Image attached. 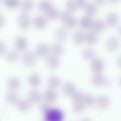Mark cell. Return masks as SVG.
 <instances>
[{
	"mask_svg": "<svg viewBox=\"0 0 121 121\" xmlns=\"http://www.w3.org/2000/svg\"><path fill=\"white\" fill-rule=\"evenodd\" d=\"M63 114L60 109L51 108L45 114L44 121H63Z\"/></svg>",
	"mask_w": 121,
	"mask_h": 121,
	"instance_id": "obj_1",
	"label": "cell"
},
{
	"mask_svg": "<svg viewBox=\"0 0 121 121\" xmlns=\"http://www.w3.org/2000/svg\"><path fill=\"white\" fill-rule=\"evenodd\" d=\"M85 33L84 31L78 30L73 33V40L77 44H81L85 41Z\"/></svg>",
	"mask_w": 121,
	"mask_h": 121,
	"instance_id": "obj_22",
	"label": "cell"
},
{
	"mask_svg": "<svg viewBox=\"0 0 121 121\" xmlns=\"http://www.w3.org/2000/svg\"><path fill=\"white\" fill-rule=\"evenodd\" d=\"M18 24L22 28H28L30 24V19L29 15L26 12L21 13L18 18Z\"/></svg>",
	"mask_w": 121,
	"mask_h": 121,
	"instance_id": "obj_3",
	"label": "cell"
},
{
	"mask_svg": "<svg viewBox=\"0 0 121 121\" xmlns=\"http://www.w3.org/2000/svg\"><path fill=\"white\" fill-rule=\"evenodd\" d=\"M104 0H97L96 1V5H101L103 4L104 3Z\"/></svg>",
	"mask_w": 121,
	"mask_h": 121,
	"instance_id": "obj_45",
	"label": "cell"
},
{
	"mask_svg": "<svg viewBox=\"0 0 121 121\" xmlns=\"http://www.w3.org/2000/svg\"><path fill=\"white\" fill-rule=\"evenodd\" d=\"M70 15L71 13L68 11L64 10L62 11L59 16L60 20L64 22Z\"/></svg>",
	"mask_w": 121,
	"mask_h": 121,
	"instance_id": "obj_39",
	"label": "cell"
},
{
	"mask_svg": "<svg viewBox=\"0 0 121 121\" xmlns=\"http://www.w3.org/2000/svg\"><path fill=\"white\" fill-rule=\"evenodd\" d=\"M81 121H91L90 119H89L85 118L82 119Z\"/></svg>",
	"mask_w": 121,
	"mask_h": 121,
	"instance_id": "obj_46",
	"label": "cell"
},
{
	"mask_svg": "<svg viewBox=\"0 0 121 121\" xmlns=\"http://www.w3.org/2000/svg\"><path fill=\"white\" fill-rule=\"evenodd\" d=\"M91 67L95 73H100L104 68V62L100 58H94L91 62Z\"/></svg>",
	"mask_w": 121,
	"mask_h": 121,
	"instance_id": "obj_5",
	"label": "cell"
},
{
	"mask_svg": "<svg viewBox=\"0 0 121 121\" xmlns=\"http://www.w3.org/2000/svg\"><path fill=\"white\" fill-rule=\"evenodd\" d=\"M82 101L86 106H91L95 103L96 99L91 94H84Z\"/></svg>",
	"mask_w": 121,
	"mask_h": 121,
	"instance_id": "obj_30",
	"label": "cell"
},
{
	"mask_svg": "<svg viewBox=\"0 0 121 121\" xmlns=\"http://www.w3.org/2000/svg\"><path fill=\"white\" fill-rule=\"evenodd\" d=\"M93 21L90 16L86 15L82 17L80 21V25L82 27L87 28L92 26Z\"/></svg>",
	"mask_w": 121,
	"mask_h": 121,
	"instance_id": "obj_26",
	"label": "cell"
},
{
	"mask_svg": "<svg viewBox=\"0 0 121 121\" xmlns=\"http://www.w3.org/2000/svg\"><path fill=\"white\" fill-rule=\"evenodd\" d=\"M66 7L68 11H72L75 10L78 6L75 1L69 0L66 2Z\"/></svg>",
	"mask_w": 121,
	"mask_h": 121,
	"instance_id": "obj_37",
	"label": "cell"
},
{
	"mask_svg": "<svg viewBox=\"0 0 121 121\" xmlns=\"http://www.w3.org/2000/svg\"><path fill=\"white\" fill-rule=\"evenodd\" d=\"M43 97L48 102H53L57 99V94L54 90L50 88L44 92Z\"/></svg>",
	"mask_w": 121,
	"mask_h": 121,
	"instance_id": "obj_9",
	"label": "cell"
},
{
	"mask_svg": "<svg viewBox=\"0 0 121 121\" xmlns=\"http://www.w3.org/2000/svg\"><path fill=\"white\" fill-rule=\"evenodd\" d=\"M92 82L95 86H100L106 84L108 82V81L101 73H95L92 78Z\"/></svg>",
	"mask_w": 121,
	"mask_h": 121,
	"instance_id": "obj_7",
	"label": "cell"
},
{
	"mask_svg": "<svg viewBox=\"0 0 121 121\" xmlns=\"http://www.w3.org/2000/svg\"><path fill=\"white\" fill-rule=\"evenodd\" d=\"M48 102H44L40 106V109L42 112L44 113H46L51 109Z\"/></svg>",
	"mask_w": 121,
	"mask_h": 121,
	"instance_id": "obj_40",
	"label": "cell"
},
{
	"mask_svg": "<svg viewBox=\"0 0 121 121\" xmlns=\"http://www.w3.org/2000/svg\"><path fill=\"white\" fill-rule=\"evenodd\" d=\"M60 77L56 75H52L49 78L48 81V85L50 89H54L59 87L61 84Z\"/></svg>",
	"mask_w": 121,
	"mask_h": 121,
	"instance_id": "obj_17",
	"label": "cell"
},
{
	"mask_svg": "<svg viewBox=\"0 0 121 121\" xmlns=\"http://www.w3.org/2000/svg\"><path fill=\"white\" fill-rule=\"evenodd\" d=\"M98 39V35L94 31H89L85 33V41L89 44L95 43Z\"/></svg>",
	"mask_w": 121,
	"mask_h": 121,
	"instance_id": "obj_19",
	"label": "cell"
},
{
	"mask_svg": "<svg viewBox=\"0 0 121 121\" xmlns=\"http://www.w3.org/2000/svg\"><path fill=\"white\" fill-rule=\"evenodd\" d=\"M38 6L40 10L45 13L50 9L54 7L52 3L48 0H43L40 1L38 4Z\"/></svg>",
	"mask_w": 121,
	"mask_h": 121,
	"instance_id": "obj_29",
	"label": "cell"
},
{
	"mask_svg": "<svg viewBox=\"0 0 121 121\" xmlns=\"http://www.w3.org/2000/svg\"><path fill=\"white\" fill-rule=\"evenodd\" d=\"M84 94L80 91H76L71 96L74 102H79L82 101Z\"/></svg>",
	"mask_w": 121,
	"mask_h": 121,
	"instance_id": "obj_36",
	"label": "cell"
},
{
	"mask_svg": "<svg viewBox=\"0 0 121 121\" xmlns=\"http://www.w3.org/2000/svg\"><path fill=\"white\" fill-rule=\"evenodd\" d=\"M120 84H121V79H120Z\"/></svg>",
	"mask_w": 121,
	"mask_h": 121,
	"instance_id": "obj_48",
	"label": "cell"
},
{
	"mask_svg": "<svg viewBox=\"0 0 121 121\" xmlns=\"http://www.w3.org/2000/svg\"><path fill=\"white\" fill-rule=\"evenodd\" d=\"M97 106L101 109H106L109 106L110 100L106 96L102 95L99 96L96 99V102Z\"/></svg>",
	"mask_w": 121,
	"mask_h": 121,
	"instance_id": "obj_8",
	"label": "cell"
},
{
	"mask_svg": "<svg viewBox=\"0 0 121 121\" xmlns=\"http://www.w3.org/2000/svg\"><path fill=\"white\" fill-rule=\"evenodd\" d=\"M47 63L50 68H55L57 67L60 64L59 58L58 56L52 54L47 57Z\"/></svg>",
	"mask_w": 121,
	"mask_h": 121,
	"instance_id": "obj_10",
	"label": "cell"
},
{
	"mask_svg": "<svg viewBox=\"0 0 121 121\" xmlns=\"http://www.w3.org/2000/svg\"><path fill=\"white\" fill-rule=\"evenodd\" d=\"M18 0H5L4 4L5 5L9 8H13L16 7L19 4Z\"/></svg>",
	"mask_w": 121,
	"mask_h": 121,
	"instance_id": "obj_38",
	"label": "cell"
},
{
	"mask_svg": "<svg viewBox=\"0 0 121 121\" xmlns=\"http://www.w3.org/2000/svg\"><path fill=\"white\" fill-rule=\"evenodd\" d=\"M46 13L48 18L52 19L56 18L59 15L58 11L54 6L48 11Z\"/></svg>",
	"mask_w": 121,
	"mask_h": 121,
	"instance_id": "obj_35",
	"label": "cell"
},
{
	"mask_svg": "<svg viewBox=\"0 0 121 121\" xmlns=\"http://www.w3.org/2000/svg\"><path fill=\"white\" fill-rule=\"evenodd\" d=\"M84 8L87 15L90 16L94 15L97 10L96 4L92 2L87 3Z\"/></svg>",
	"mask_w": 121,
	"mask_h": 121,
	"instance_id": "obj_23",
	"label": "cell"
},
{
	"mask_svg": "<svg viewBox=\"0 0 121 121\" xmlns=\"http://www.w3.org/2000/svg\"><path fill=\"white\" fill-rule=\"evenodd\" d=\"M6 101L11 104H16L19 100L18 96L16 91H10L6 96Z\"/></svg>",
	"mask_w": 121,
	"mask_h": 121,
	"instance_id": "obj_24",
	"label": "cell"
},
{
	"mask_svg": "<svg viewBox=\"0 0 121 121\" xmlns=\"http://www.w3.org/2000/svg\"><path fill=\"white\" fill-rule=\"evenodd\" d=\"M7 85L10 91H16L20 86V81L17 77H13L8 80Z\"/></svg>",
	"mask_w": 121,
	"mask_h": 121,
	"instance_id": "obj_12",
	"label": "cell"
},
{
	"mask_svg": "<svg viewBox=\"0 0 121 121\" xmlns=\"http://www.w3.org/2000/svg\"><path fill=\"white\" fill-rule=\"evenodd\" d=\"M86 106L82 101L74 102L73 106V110L74 112L79 113L84 111Z\"/></svg>",
	"mask_w": 121,
	"mask_h": 121,
	"instance_id": "obj_34",
	"label": "cell"
},
{
	"mask_svg": "<svg viewBox=\"0 0 121 121\" xmlns=\"http://www.w3.org/2000/svg\"><path fill=\"white\" fill-rule=\"evenodd\" d=\"M55 35L58 40L63 41L67 38L68 35L67 31L64 27H60L56 30Z\"/></svg>",
	"mask_w": 121,
	"mask_h": 121,
	"instance_id": "obj_20",
	"label": "cell"
},
{
	"mask_svg": "<svg viewBox=\"0 0 121 121\" xmlns=\"http://www.w3.org/2000/svg\"><path fill=\"white\" fill-rule=\"evenodd\" d=\"M17 108L21 111L26 112L30 108L31 103L28 99H19L16 103Z\"/></svg>",
	"mask_w": 121,
	"mask_h": 121,
	"instance_id": "obj_14",
	"label": "cell"
},
{
	"mask_svg": "<svg viewBox=\"0 0 121 121\" xmlns=\"http://www.w3.org/2000/svg\"><path fill=\"white\" fill-rule=\"evenodd\" d=\"M36 60V55L35 53L30 50L25 52L22 56V60L23 63L27 66L33 65Z\"/></svg>",
	"mask_w": 121,
	"mask_h": 121,
	"instance_id": "obj_2",
	"label": "cell"
},
{
	"mask_svg": "<svg viewBox=\"0 0 121 121\" xmlns=\"http://www.w3.org/2000/svg\"><path fill=\"white\" fill-rule=\"evenodd\" d=\"M117 63L119 67L121 68V55H119L117 58Z\"/></svg>",
	"mask_w": 121,
	"mask_h": 121,
	"instance_id": "obj_44",
	"label": "cell"
},
{
	"mask_svg": "<svg viewBox=\"0 0 121 121\" xmlns=\"http://www.w3.org/2000/svg\"><path fill=\"white\" fill-rule=\"evenodd\" d=\"M76 91V88L74 85L70 82H68L65 83L63 88V93L66 96H72Z\"/></svg>",
	"mask_w": 121,
	"mask_h": 121,
	"instance_id": "obj_18",
	"label": "cell"
},
{
	"mask_svg": "<svg viewBox=\"0 0 121 121\" xmlns=\"http://www.w3.org/2000/svg\"><path fill=\"white\" fill-rule=\"evenodd\" d=\"M50 50L53 54L58 56L62 54L64 52V48L59 43H53L50 47Z\"/></svg>",
	"mask_w": 121,
	"mask_h": 121,
	"instance_id": "obj_21",
	"label": "cell"
},
{
	"mask_svg": "<svg viewBox=\"0 0 121 121\" xmlns=\"http://www.w3.org/2000/svg\"><path fill=\"white\" fill-rule=\"evenodd\" d=\"M33 6V1L31 0H25L21 3V8L25 12L30 11L32 9Z\"/></svg>",
	"mask_w": 121,
	"mask_h": 121,
	"instance_id": "obj_33",
	"label": "cell"
},
{
	"mask_svg": "<svg viewBox=\"0 0 121 121\" xmlns=\"http://www.w3.org/2000/svg\"><path fill=\"white\" fill-rule=\"evenodd\" d=\"M106 20L108 25L111 26H114L118 23L119 20V18L116 13L114 12H110L107 15Z\"/></svg>",
	"mask_w": 121,
	"mask_h": 121,
	"instance_id": "obj_13",
	"label": "cell"
},
{
	"mask_svg": "<svg viewBox=\"0 0 121 121\" xmlns=\"http://www.w3.org/2000/svg\"><path fill=\"white\" fill-rule=\"evenodd\" d=\"M50 51L49 47L44 43H39L35 48V54L40 57L46 56Z\"/></svg>",
	"mask_w": 121,
	"mask_h": 121,
	"instance_id": "obj_6",
	"label": "cell"
},
{
	"mask_svg": "<svg viewBox=\"0 0 121 121\" xmlns=\"http://www.w3.org/2000/svg\"><path fill=\"white\" fill-rule=\"evenodd\" d=\"M106 45L109 50L115 51L118 49L120 46V40L117 37H110L107 40Z\"/></svg>",
	"mask_w": 121,
	"mask_h": 121,
	"instance_id": "obj_4",
	"label": "cell"
},
{
	"mask_svg": "<svg viewBox=\"0 0 121 121\" xmlns=\"http://www.w3.org/2000/svg\"><path fill=\"white\" fill-rule=\"evenodd\" d=\"M19 53L15 49L10 50L7 53L6 55V58L8 61L10 62H13L18 59Z\"/></svg>",
	"mask_w": 121,
	"mask_h": 121,
	"instance_id": "obj_28",
	"label": "cell"
},
{
	"mask_svg": "<svg viewBox=\"0 0 121 121\" xmlns=\"http://www.w3.org/2000/svg\"><path fill=\"white\" fill-rule=\"evenodd\" d=\"M5 23V18L2 15L0 14V27H2Z\"/></svg>",
	"mask_w": 121,
	"mask_h": 121,
	"instance_id": "obj_43",
	"label": "cell"
},
{
	"mask_svg": "<svg viewBox=\"0 0 121 121\" xmlns=\"http://www.w3.org/2000/svg\"><path fill=\"white\" fill-rule=\"evenodd\" d=\"M6 49V45L5 43L3 41L0 40V55L5 53Z\"/></svg>",
	"mask_w": 121,
	"mask_h": 121,
	"instance_id": "obj_41",
	"label": "cell"
},
{
	"mask_svg": "<svg viewBox=\"0 0 121 121\" xmlns=\"http://www.w3.org/2000/svg\"><path fill=\"white\" fill-rule=\"evenodd\" d=\"M82 57L87 59H92L94 58L95 53L94 50L91 48H86L82 51Z\"/></svg>",
	"mask_w": 121,
	"mask_h": 121,
	"instance_id": "obj_32",
	"label": "cell"
},
{
	"mask_svg": "<svg viewBox=\"0 0 121 121\" xmlns=\"http://www.w3.org/2000/svg\"><path fill=\"white\" fill-rule=\"evenodd\" d=\"M15 45L17 49L20 50H23L26 49L27 47L28 42L25 37L19 36L15 39Z\"/></svg>",
	"mask_w": 121,
	"mask_h": 121,
	"instance_id": "obj_11",
	"label": "cell"
},
{
	"mask_svg": "<svg viewBox=\"0 0 121 121\" xmlns=\"http://www.w3.org/2000/svg\"><path fill=\"white\" fill-rule=\"evenodd\" d=\"M28 81L30 84L32 86L35 87L38 86L40 83V76L37 73H32L29 76Z\"/></svg>",
	"mask_w": 121,
	"mask_h": 121,
	"instance_id": "obj_25",
	"label": "cell"
},
{
	"mask_svg": "<svg viewBox=\"0 0 121 121\" xmlns=\"http://www.w3.org/2000/svg\"><path fill=\"white\" fill-rule=\"evenodd\" d=\"M42 97L41 94L38 91L32 90L29 93L28 100L31 103H37L40 101Z\"/></svg>",
	"mask_w": 121,
	"mask_h": 121,
	"instance_id": "obj_15",
	"label": "cell"
},
{
	"mask_svg": "<svg viewBox=\"0 0 121 121\" xmlns=\"http://www.w3.org/2000/svg\"><path fill=\"white\" fill-rule=\"evenodd\" d=\"M78 7H85L86 4V1L85 0H77L75 1Z\"/></svg>",
	"mask_w": 121,
	"mask_h": 121,
	"instance_id": "obj_42",
	"label": "cell"
},
{
	"mask_svg": "<svg viewBox=\"0 0 121 121\" xmlns=\"http://www.w3.org/2000/svg\"><path fill=\"white\" fill-rule=\"evenodd\" d=\"M91 27L95 31H100L103 30L106 27L105 22L102 20L97 19L93 21Z\"/></svg>",
	"mask_w": 121,
	"mask_h": 121,
	"instance_id": "obj_27",
	"label": "cell"
},
{
	"mask_svg": "<svg viewBox=\"0 0 121 121\" xmlns=\"http://www.w3.org/2000/svg\"><path fill=\"white\" fill-rule=\"evenodd\" d=\"M119 32H120V33H121V27H120V28H119Z\"/></svg>",
	"mask_w": 121,
	"mask_h": 121,
	"instance_id": "obj_47",
	"label": "cell"
},
{
	"mask_svg": "<svg viewBox=\"0 0 121 121\" xmlns=\"http://www.w3.org/2000/svg\"><path fill=\"white\" fill-rule=\"evenodd\" d=\"M64 22L67 27L72 28L76 25L77 22V19L75 16L71 14Z\"/></svg>",
	"mask_w": 121,
	"mask_h": 121,
	"instance_id": "obj_31",
	"label": "cell"
},
{
	"mask_svg": "<svg viewBox=\"0 0 121 121\" xmlns=\"http://www.w3.org/2000/svg\"><path fill=\"white\" fill-rule=\"evenodd\" d=\"M47 21L46 18L42 15H38L34 18L33 23L37 27L43 28L47 25Z\"/></svg>",
	"mask_w": 121,
	"mask_h": 121,
	"instance_id": "obj_16",
	"label": "cell"
}]
</instances>
